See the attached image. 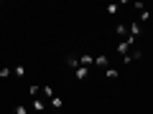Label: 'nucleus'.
<instances>
[{
  "label": "nucleus",
  "mask_w": 153,
  "mask_h": 114,
  "mask_svg": "<svg viewBox=\"0 0 153 114\" xmlns=\"http://www.w3.org/2000/svg\"><path fill=\"white\" fill-rule=\"evenodd\" d=\"M140 58H143V51H140V48H133L128 56H123V64L128 66V64H133V61H140Z\"/></svg>",
  "instance_id": "obj_1"
},
{
  "label": "nucleus",
  "mask_w": 153,
  "mask_h": 114,
  "mask_svg": "<svg viewBox=\"0 0 153 114\" xmlns=\"http://www.w3.org/2000/svg\"><path fill=\"white\" fill-rule=\"evenodd\" d=\"M128 31H130V38H135V41H138V36H143V33H146V28L135 20V23H130V26H128Z\"/></svg>",
  "instance_id": "obj_2"
},
{
  "label": "nucleus",
  "mask_w": 153,
  "mask_h": 114,
  "mask_svg": "<svg viewBox=\"0 0 153 114\" xmlns=\"http://www.w3.org/2000/svg\"><path fill=\"white\" fill-rule=\"evenodd\" d=\"M94 66H100V69H107V66H110V56H107V53L94 56Z\"/></svg>",
  "instance_id": "obj_3"
},
{
  "label": "nucleus",
  "mask_w": 153,
  "mask_h": 114,
  "mask_svg": "<svg viewBox=\"0 0 153 114\" xmlns=\"http://www.w3.org/2000/svg\"><path fill=\"white\" fill-rule=\"evenodd\" d=\"M74 74H76V81H87V79H89V69H87V66L74 69Z\"/></svg>",
  "instance_id": "obj_4"
},
{
  "label": "nucleus",
  "mask_w": 153,
  "mask_h": 114,
  "mask_svg": "<svg viewBox=\"0 0 153 114\" xmlns=\"http://www.w3.org/2000/svg\"><path fill=\"white\" fill-rule=\"evenodd\" d=\"M79 66H87V69H89V66H94V56L82 53V56H79Z\"/></svg>",
  "instance_id": "obj_5"
},
{
  "label": "nucleus",
  "mask_w": 153,
  "mask_h": 114,
  "mask_svg": "<svg viewBox=\"0 0 153 114\" xmlns=\"http://www.w3.org/2000/svg\"><path fill=\"white\" fill-rule=\"evenodd\" d=\"M130 48H133V46L128 43V41H120V43H117V53H120V56H128V53H130Z\"/></svg>",
  "instance_id": "obj_6"
},
{
  "label": "nucleus",
  "mask_w": 153,
  "mask_h": 114,
  "mask_svg": "<svg viewBox=\"0 0 153 114\" xmlns=\"http://www.w3.org/2000/svg\"><path fill=\"white\" fill-rule=\"evenodd\" d=\"M49 102H51V109H56V112H59V109L64 107V99H61V96H56V94L49 99Z\"/></svg>",
  "instance_id": "obj_7"
},
{
  "label": "nucleus",
  "mask_w": 153,
  "mask_h": 114,
  "mask_svg": "<svg viewBox=\"0 0 153 114\" xmlns=\"http://www.w3.org/2000/svg\"><path fill=\"white\" fill-rule=\"evenodd\" d=\"M31 109H36V112H44V109H46L44 99H33V102H31Z\"/></svg>",
  "instance_id": "obj_8"
},
{
  "label": "nucleus",
  "mask_w": 153,
  "mask_h": 114,
  "mask_svg": "<svg viewBox=\"0 0 153 114\" xmlns=\"http://www.w3.org/2000/svg\"><path fill=\"white\" fill-rule=\"evenodd\" d=\"M115 33H117V38H125V36H128V26L117 23V26H115Z\"/></svg>",
  "instance_id": "obj_9"
},
{
  "label": "nucleus",
  "mask_w": 153,
  "mask_h": 114,
  "mask_svg": "<svg viewBox=\"0 0 153 114\" xmlns=\"http://www.w3.org/2000/svg\"><path fill=\"white\" fill-rule=\"evenodd\" d=\"M28 94H31V99H38V94H41V86L31 84V86H28Z\"/></svg>",
  "instance_id": "obj_10"
},
{
  "label": "nucleus",
  "mask_w": 153,
  "mask_h": 114,
  "mask_svg": "<svg viewBox=\"0 0 153 114\" xmlns=\"http://www.w3.org/2000/svg\"><path fill=\"white\" fill-rule=\"evenodd\" d=\"M66 64H69L71 69H79V58H76V56H66Z\"/></svg>",
  "instance_id": "obj_11"
},
{
  "label": "nucleus",
  "mask_w": 153,
  "mask_h": 114,
  "mask_svg": "<svg viewBox=\"0 0 153 114\" xmlns=\"http://www.w3.org/2000/svg\"><path fill=\"white\" fill-rule=\"evenodd\" d=\"M13 74H16V79H23V76H26V66H16Z\"/></svg>",
  "instance_id": "obj_12"
},
{
  "label": "nucleus",
  "mask_w": 153,
  "mask_h": 114,
  "mask_svg": "<svg viewBox=\"0 0 153 114\" xmlns=\"http://www.w3.org/2000/svg\"><path fill=\"white\" fill-rule=\"evenodd\" d=\"M41 94H44L46 99H51V96H54V89H51V86H41Z\"/></svg>",
  "instance_id": "obj_13"
},
{
  "label": "nucleus",
  "mask_w": 153,
  "mask_h": 114,
  "mask_svg": "<svg viewBox=\"0 0 153 114\" xmlns=\"http://www.w3.org/2000/svg\"><path fill=\"white\" fill-rule=\"evenodd\" d=\"M117 10H120V8H117V3H112V5H107V15H117Z\"/></svg>",
  "instance_id": "obj_14"
},
{
  "label": "nucleus",
  "mask_w": 153,
  "mask_h": 114,
  "mask_svg": "<svg viewBox=\"0 0 153 114\" xmlns=\"http://www.w3.org/2000/svg\"><path fill=\"white\" fill-rule=\"evenodd\" d=\"M105 76L107 79H117V69H105Z\"/></svg>",
  "instance_id": "obj_15"
},
{
  "label": "nucleus",
  "mask_w": 153,
  "mask_h": 114,
  "mask_svg": "<svg viewBox=\"0 0 153 114\" xmlns=\"http://www.w3.org/2000/svg\"><path fill=\"white\" fill-rule=\"evenodd\" d=\"M148 20H151V13H148V10H140V26H143V23H148Z\"/></svg>",
  "instance_id": "obj_16"
},
{
  "label": "nucleus",
  "mask_w": 153,
  "mask_h": 114,
  "mask_svg": "<svg viewBox=\"0 0 153 114\" xmlns=\"http://www.w3.org/2000/svg\"><path fill=\"white\" fill-rule=\"evenodd\" d=\"M13 114H28L26 107H21V104H16V109H13Z\"/></svg>",
  "instance_id": "obj_17"
},
{
  "label": "nucleus",
  "mask_w": 153,
  "mask_h": 114,
  "mask_svg": "<svg viewBox=\"0 0 153 114\" xmlns=\"http://www.w3.org/2000/svg\"><path fill=\"white\" fill-rule=\"evenodd\" d=\"M13 74V69H0V79H8Z\"/></svg>",
  "instance_id": "obj_18"
}]
</instances>
